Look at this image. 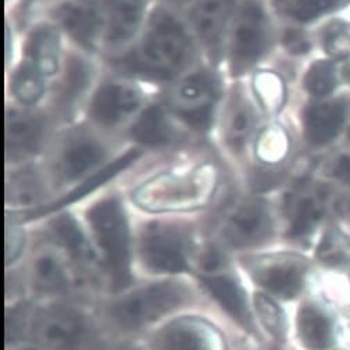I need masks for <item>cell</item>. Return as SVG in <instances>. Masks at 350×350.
Listing matches in <instances>:
<instances>
[{"label":"cell","instance_id":"cell-1","mask_svg":"<svg viewBox=\"0 0 350 350\" xmlns=\"http://www.w3.org/2000/svg\"><path fill=\"white\" fill-rule=\"evenodd\" d=\"M191 55L192 43L184 25L172 14L157 10L128 64L146 77L168 79L188 64Z\"/></svg>","mask_w":350,"mask_h":350},{"label":"cell","instance_id":"cell-2","mask_svg":"<svg viewBox=\"0 0 350 350\" xmlns=\"http://www.w3.org/2000/svg\"><path fill=\"white\" fill-rule=\"evenodd\" d=\"M218 184V171L204 163L184 172H163L138 187L135 203L148 211H184L210 202Z\"/></svg>","mask_w":350,"mask_h":350},{"label":"cell","instance_id":"cell-3","mask_svg":"<svg viewBox=\"0 0 350 350\" xmlns=\"http://www.w3.org/2000/svg\"><path fill=\"white\" fill-rule=\"evenodd\" d=\"M88 221L94 237L105 256L116 289H122L131 282V238L125 211L116 198L96 203Z\"/></svg>","mask_w":350,"mask_h":350},{"label":"cell","instance_id":"cell-4","mask_svg":"<svg viewBox=\"0 0 350 350\" xmlns=\"http://www.w3.org/2000/svg\"><path fill=\"white\" fill-rule=\"evenodd\" d=\"M189 299L185 285L174 281L152 284L131 292L111 306L114 321L126 329H138L177 310Z\"/></svg>","mask_w":350,"mask_h":350},{"label":"cell","instance_id":"cell-5","mask_svg":"<svg viewBox=\"0 0 350 350\" xmlns=\"http://www.w3.org/2000/svg\"><path fill=\"white\" fill-rule=\"evenodd\" d=\"M139 252L145 266L161 274H178L189 269V238L178 226L150 223L141 235Z\"/></svg>","mask_w":350,"mask_h":350},{"label":"cell","instance_id":"cell-6","mask_svg":"<svg viewBox=\"0 0 350 350\" xmlns=\"http://www.w3.org/2000/svg\"><path fill=\"white\" fill-rule=\"evenodd\" d=\"M271 39L267 13L258 0H243L231 38V62L234 72L252 67L266 53Z\"/></svg>","mask_w":350,"mask_h":350},{"label":"cell","instance_id":"cell-7","mask_svg":"<svg viewBox=\"0 0 350 350\" xmlns=\"http://www.w3.org/2000/svg\"><path fill=\"white\" fill-rule=\"evenodd\" d=\"M35 338L51 350H82L92 340V327L81 312L52 306L33 320Z\"/></svg>","mask_w":350,"mask_h":350},{"label":"cell","instance_id":"cell-8","mask_svg":"<svg viewBox=\"0 0 350 350\" xmlns=\"http://www.w3.org/2000/svg\"><path fill=\"white\" fill-rule=\"evenodd\" d=\"M308 267V261L303 257L280 253L257 257L250 261L249 271L253 280L270 295L293 299L304 286Z\"/></svg>","mask_w":350,"mask_h":350},{"label":"cell","instance_id":"cell-9","mask_svg":"<svg viewBox=\"0 0 350 350\" xmlns=\"http://www.w3.org/2000/svg\"><path fill=\"white\" fill-rule=\"evenodd\" d=\"M217 95V81L208 72H193L183 79L175 90L174 110L191 126L206 129L213 117Z\"/></svg>","mask_w":350,"mask_h":350},{"label":"cell","instance_id":"cell-10","mask_svg":"<svg viewBox=\"0 0 350 350\" xmlns=\"http://www.w3.org/2000/svg\"><path fill=\"white\" fill-rule=\"evenodd\" d=\"M274 232L269 206L262 200H246L228 217L224 238L234 247L245 249L267 242Z\"/></svg>","mask_w":350,"mask_h":350},{"label":"cell","instance_id":"cell-11","mask_svg":"<svg viewBox=\"0 0 350 350\" xmlns=\"http://www.w3.org/2000/svg\"><path fill=\"white\" fill-rule=\"evenodd\" d=\"M68 35L83 48L95 49L106 31V0H71L56 12Z\"/></svg>","mask_w":350,"mask_h":350},{"label":"cell","instance_id":"cell-12","mask_svg":"<svg viewBox=\"0 0 350 350\" xmlns=\"http://www.w3.org/2000/svg\"><path fill=\"white\" fill-rule=\"evenodd\" d=\"M154 350H226L218 331L195 317L174 320L153 339Z\"/></svg>","mask_w":350,"mask_h":350},{"label":"cell","instance_id":"cell-13","mask_svg":"<svg viewBox=\"0 0 350 350\" xmlns=\"http://www.w3.org/2000/svg\"><path fill=\"white\" fill-rule=\"evenodd\" d=\"M106 157V148L95 137L77 133L70 135L57 156L56 171L63 183H74L90 174Z\"/></svg>","mask_w":350,"mask_h":350},{"label":"cell","instance_id":"cell-14","mask_svg":"<svg viewBox=\"0 0 350 350\" xmlns=\"http://www.w3.org/2000/svg\"><path fill=\"white\" fill-rule=\"evenodd\" d=\"M141 106L135 88L121 82L105 83L94 96L92 118L103 126H116L134 116Z\"/></svg>","mask_w":350,"mask_h":350},{"label":"cell","instance_id":"cell-15","mask_svg":"<svg viewBox=\"0 0 350 350\" xmlns=\"http://www.w3.org/2000/svg\"><path fill=\"white\" fill-rule=\"evenodd\" d=\"M46 126L40 116L9 110L6 114L8 160H23L35 154L45 138Z\"/></svg>","mask_w":350,"mask_h":350},{"label":"cell","instance_id":"cell-16","mask_svg":"<svg viewBox=\"0 0 350 350\" xmlns=\"http://www.w3.org/2000/svg\"><path fill=\"white\" fill-rule=\"evenodd\" d=\"M297 335L301 345L309 350H328L336 339L334 316L317 301H306L299 309Z\"/></svg>","mask_w":350,"mask_h":350},{"label":"cell","instance_id":"cell-17","mask_svg":"<svg viewBox=\"0 0 350 350\" xmlns=\"http://www.w3.org/2000/svg\"><path fill=\"white\" fill-rule=\"evenodd\" d=\"M145 8V0H106L105 39L109 46H122L135 36L144 21Z\"/></svg>","mask_w":350,"mask_h":350},{"label":"cell","instance_id":"cell-18","mask_svg":"<svg viewBox=\"0 0 350 350\" xmlns=\"http://www.w3.org/2000/svg\"><path fill=\"white\" fill-rule=\"evenodd\" d=\"M346 106L342 100H325L304 111V134L310 144L323 146L332 142L345 124Z\"/></svg>","mask_w":350,"mask_h":350},{"label":"cell","instance_id":"cell-19","mask_svg":"<svg viewBox=\"0 0 350 350\" xmlns=\"http://www.w3.org/2000/svg\"><path fill=\"white\" fill-rule=\"evenodd\" d=\"M203 281L217 303L243 328L252 331L253 321L247 306L246 292L230 273H208Z\"/></svg>","mask_w":350,"mask_h":350},{"label":"cell","instance_id":"cell-20","mask_svg":"<svg viewBox=\"0 0 350 350\" xmlns=\"http://www.w3.org/2000/svg\"><path fill=\"white\" fill-rule=\"evenodd\" d=\"M235 0H199L193 10V24L204 45L218 52L230 21Z\"/></svg>","mask_w":350,"mask_h":350},{"label":"cell","instance_id":"cell-21","mask_svg":"<svg viewBox=\"0 0 350 350\" xmlns=\"http://www.w3.org/2000/svg\"><path fill=\"white\" fill-rule=\"evenodd\" d=\"M92 78L94 70L90 63L77 56L68 59L56 98V106L63 116L70 117L77 110L90 90Z\"/></svg>","mask_w":350,"mask_h":350},{"label":"cell","instance_id":"cell-22","mask_svg":"<svg viewBox=\"0 0 350 350\" xmlns=\"http://www.w3.org/2000/svg\"><path fill=\"white\" fill-rule=\"evenodd\" d=\"M139 156H141V150H138V149H133V150L126 152L120 159H117L114 163H111V164L106 165L105 168L99 170L98 172L92 174L91 177L85 180L78 188H75L71 193L62 198L56 203H52V204L45 206V207H39V208H35V210H31V211H25V213L20 214V217L23 218V220H24V218H25V220H28V218H35V217H39V215H43V214H48L51 211L59 210V208H62L67 204H71V203L85 198L86 195H90L91 192L98 189L100 185L106 184L109 180L116 177L118 172H121L122 170L129 167L131 163L135 161Z\"/></svg>","mask_w":350,"mask_h":350},{"label":"cell","instance_id":"cell-23","mask_svg":"<svg viewBox=\"0 0 350 350\" xmlns=\"http://www.w3.org/2000/svg\"><path fill=\"white\" fill-rule=\"evenodd\" d=\"M323 202L317 195L309 191L295 192L288 203V231L292 238H304L310 235L323 217Z\"/></svg>","mask_w":350,"mask_h":350},{"label":"cell","instance_id":"cell-24","mask_svg":"<svg viewBox=\"0 0 350 350\" xmlns=\"http://www.w3.org/2000/svg\"><path fill=\"white\" fill-rule=\"evenodd\" d=\"M27 62L33 64L43 75H53L59 68L60 43L55 28L40 25L32 31L27 42Z\"/></svg>","mask_w":350,"mask_h":350},{"label":"cell","instance_id":"cell-25","mask_svg":"<svg viewBox=\"0 0 350 350\" xmlns=\"http://www.w3.org/2000/svg\"><path fill=\"white\" fill-rule=\"evenodd\" d=\"M131 133L138 144L150 148L167 146L175 139V128L167 113L159 106H152L144 111Z\"/></svg>","mask_w":350,"mask_h":350},{"label":"cell","instance_id":"cell-26","mask_svg":"<svg viewBox=\"0 0 350 350\" xmlns=\"http://www.w3.org/2000/svg\"><path fill=\"white\" fill-rule=\"evenodd\" d=\"M32 281L36 289L60 293L68 288V274L60 258L52 252H43L32 262Z\"/></svg>","mask_w":350,"mask_h":350},{"label":"cell","instance_id":"cell-27","mask_svg":"<svg viewBox=\"0 0 350 350\" xmlns=\"http://www.w3.org/2000/svg\"><path fill=\"white\" fill-rule=\"evenodd\" d=\"M256 116L247 100L237 96L228 109L226 134L228 144L235 149L241 150L254 128Z\"/></svg>","mask_w":350,"mask_h":350},{"label":"cell","instance_id":"cell-28","mask_svg":"<svg viewBox=\"0 0 350 350\" xmlns=\"http://www.w3.org/2000/svg\"><path fill=\"white\" fill-rule=\"evenodd\" d=\"M291 142L281 125H270L260 133L256 142V156L266 164H278L289 153Z\"/></svg>","mask_w":350,"mask_h":350},{"label":"cell","instance_id":"cell-29","mask_svg":"<svg viewBox=\"0 0 350 350\" xmlns=\"http://www.w3.org/2000/svg\"><path fill=\"white\" fill-rule=\"evenodd\" d=\"M45 75L33 64L24 62L13 77V92L24 105H35L45 94Z\"/></svg>","mask_w":350,"mask_h":350},{"label":"cell","instance_id":"cell-30","mask_svg":"<svg viewBox=\"0 0 350 350\" xmlns=\"http://www.w3.org/2000/svg\"><path fill=\"white\" fill-rule=\"evenodd\" d=\"M254 92L265 110L270 114L278 113L286 99L285 83L282 78L271 71H261L254 77Z\"/></svg>","mask_w":350,"mask_h":350},{"label":"cell","instance_id":"cell-31","mask_svg":"<svg viewBox=\"0 0 350 350\" xmlns=\"http://www.w3.org/2000/svg\"><path fill=\"white\" fill-rule=\"evenodd\" d=\"M317 258L327 267H342L350 262V238L332 227L323 235L317 250Z\"/></svg>","mask_w":350,"mask_h":350},{"label":"cell","instance_id":"cell-32","mask_svg":"<svg viewBox=\"0 0 350 350\" xmlns=\"http://www.w3.org/2000/svg\"><path fill=\"white\" fill-rule=\"evenodd\" d=\"M53 232L62 246L74 257H91L92 250L79 226L70 215H62L53 223Z\"/></svg>","mask_w":350,"mask_h":350},{"label":"cell","instance_id":"cell-33","mask_svg":"<svg viewBox=\"0 0 350 350\" xmlns=\"http://www.w3.org/2000/svg\"><path fill=\"white\" fill-rule=\"evenodd\" d=\"M339 70L328 60L316 62L304 77V88L316 98L328 96L338 85Z\"/></svg>","mask_w":350,"mask_h":350},{"label":"cell","instance_id":"cell-34","mask_svg":"<svg viewBox=\"0 0 350 350\" xmlns=\"http://www.w3.org/2000/svg\"><path fill=\"white\" fill-rule=\"evenodd\" d=\"M254 308L260 323L265 329L278 342H282L286 335V320L280 306L265 293L254 295Z\"/></svg>","mask_w":350,"mask_h":350},{"label":"cell","instance_id":"cell-35","mask_svg":"<svg viewBox=\"0 0 350 350\" xmlns=\"http://www.w3.org/2000/svg\"><path fill=\"white\" fill-rule=\"evenodd\" d=\"M8 202L29 204L42 198L43 187L38 175L32 171H21L8 181Z\"/></svg>","mask_w":350,"mask_h":350},{"label":"cell","instance_id":"cell-36","mask_svg":"<svg viewBox=\"0 0 350 350\" xmlns=\"http://www.w3.org/2000/svg\"><path fill=\"white\" fill-rule=\"evenodd\" d=\"M282 3L292 18L308 23L335 10L343 0H284Z\"/></svg>","mask_w":350,"mask_h":350},{"label":"cell","instance_id":"cell-37","mask_svg":"<svg viewBox=\"0 0 350 350\" xmlns=\"http://www.w3.org/2000/svg\"><path fill=\"white\" fill-rule=\"evenodd\" d=\"M323 45L328 56L336 59L350 57V23L335 21L327 27Z\"/></svg>","mask_w":350,"mask_h":350},{"label":"cell","instance_id":"cell-38","mask_svg":"<svg viewBox=\"0 0 350 350\" xmlns=\"http://www.w3.org/2000/svg\"><path fill=\"white\" fill-rule=\"evenodd\" d=\"M24 246V234L18 228L8 227L6 231V261L13 262L21 253Z\"/></svg>","mask_w":350,"mask_h":350},{"label":"cell","instance_id":"cell-39","mask_svg":"<svg viewBox=\"0 0 350 350\" xmlns=\"http://www.w3.org/2000/svg\"><path fill=\"white\" fill-rule=\"evenodd\" d=\"M285 46L292 52V53H296V55H300V53H304L308 52L310 45L308 39H306L300 32L297 31H288L285 33Z\"/></svg>","mask_w":350,"mask_h":350},{"label":"cell","instance_id":"cell-40","mask_svg":"<svg viewBox=\"0 0 350 350\" xmlns=\"http://www.w3.org/2000/svg\"><path fill=\"white\" fill-rule=\"evenodd\" d=\"M334 175L340 183L350 187V154L339 156L334 164Z\"/></svg>","mask_w":350,"mask_h":350},{"label":"cell","instance_id":"cell-41","mask_svg":"<svg viewBox=\"0 0 350 350\" xmlns=\"http://www.w3.org/2000/svg\"><path fill=\"white\" fill-rule=\"evenodd\" d=\"M339 78L350 85V57L339 68Z\"/></svg>","mask_w":350,"mask_h":350},{"label":"cell","instance_id":"cell-42","mask_svg":"<svg viewBox=\"0 0 350 350\" xmlns=\"http://www.w3.org/2000/svg\"><path fill=\"white\" fill-rule=\"evenodd\" d=\"M172 2H177V3H185V2H189V0H172Z\"/></svg>","mask_w":350,"mask_h":350},{"label":"cell","instance_id":"cell-43","mask_svg":"<svg viewBox=\"0 0 350 350\" xmlns=\"http://www.w3.org/2000/svg\"><path fill=\"white\" fill-rule=\"evenodd\" d=\"M347 320H349V325H350V309H349V312H347Z\"/></svg>","mask_w":350,"mask_h":350},{"label":"cell","instance_id":"cell-44","mask_svg":"<svg viewBox=\"0 0 350 350\" xmlns=\"http://www.w3.org/2000/svg\"><path fill=\"white\" fill-rule=\"evenodd\" d=\"M340 350H350V346H345V347H342Z\"/></svg>","mask_w":350,"mask_h":350},{"label":"cell","instance_id":"cell-45","mask_svg":"<svg viewBox=\"0 0 350 350\" xmlns=\"http://www.w3.org/2000/svg\"><path fill=\"white\" fill-rule=\"evenodd\" d=\"M20 350H35V349H31V347H25V349H20Z\"/></svg>","mask_w":350,"mask_h":350},{"label":"cell","instance_id":"cell-46","mask_svg":"<svg viewBox=\"0 0 350 350\" xmlns=\"http://www.w3.org/2000/svg\"><path fill=\"white\" fill-rule=\"evenodd\" d=\"M349 139H350V128H349Z\"/></svg>","mask_w":350,"mask_h":350}]
</instances>
